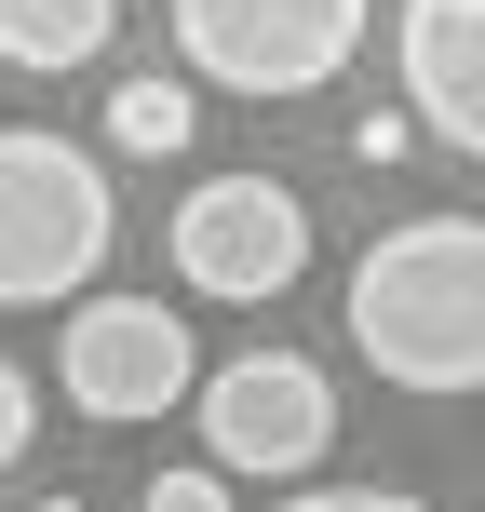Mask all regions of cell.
<instances>
[{
    "instance_id": "obj_1",
    "label": "cell",
    "mask_w": 485,
    "mask_h": 512,
    "mask_svg": "<svg viewBox=\"0 0 485 512\" xmlns=\"http://www.w3.org/2000/svg\"><path fill=\"white\" fill-rule=\"evenodd\" d=\"M351 351L391 391H432L459 405L485 391V216H405L351 256Z\"/></svg>"
},
{
    "instance_id": "obj_2",
    "label": "cell",
    "mask_w": 485,
    "mask_h": 512,
    "mask_svg": "<svg viewBox=\"0 0 485 512\" xmlns=\"http://www.w3.org/2000/svg\"><path fill=\"white\" fill-rule=\"evenodd\" d=\"M122 203H108V162L68 149L41 122H0V310H54L108 270Z\"/></svg>"
},
{
    "instance_id": "obj_3",
    "label": "cell",
    "mask_w": 485,
    "mask_h": 512,
    "mask_svg": "<svg viewBox=\"0 0 485 512\" xmlns=\"http://www.w3.org/2000/svg\"><path fill=\"white\" fill-rule=\"evenodd\" d=\"M176 54L216 81V95H324L364 54V0H176Z\"/></svg>"
},
{
    "instance_id": "obj_4",
    "label": "cell",
    "mask_w": 485,
    "mask_h": 512,
    "mask_svg": "<svg viewBox=\"0 0 485 512\" xmlns=\"http://www.w3.org/2000/svg\"><path fill=\"white\" fill-rule=\"evenodd\" d=\"M189 405H203V459L230 472V486H310L324 445H337V391H324V364H297V351L203 364Z\"/></svg>"
},
{
    "instance_id": "obj_5",
    "label": "cell",
    "mask_w": 485,
    "mask_h": 512,
    "mask_svg": "<svg viewBox=\"0 0 485 512\" xmlns=\"http://www.w3.org/2000/svg\"><path fill=\"white\" fill-rule=\"evenodd\" d=\"M54 391H68L81 418H176L189 391H203V351H189V310L162 297H81L68 324H54Z\"/></svg>"
},
{
    "instance_id": "obj_6",
    "label": "cell",
    "mask_w": 485,
    "mask_h": 512,
    "mask_svg": "<svg viewBox=\"0 0 485 512\" xmlns=\"http://www.w3.org/2000/svg\"><path fill=\"white\" fill-rule=\"evenodd\" d=\"M297 270H310V203L283 176H203L176 203V283H189V297L256 310V297H283Z\"/></svg>"
},
{
    "instance_id": "obj_7",
    "label": "cell",
    "mask_w": 485,
    "mask_h": 512,
    "mask_svg": "<svg viewBox=\"0 0 485 512\" xmlns=\"http://www.w3.org/2000/svg\"><path fill=\"white\" fill-rule=\"evenodd\" d=\"M391 68H405L418 135L485 162V0H405L391 14Z\"/></svg>"
},
{
    "instance_id": "obj_8",
    "label": "cell",
    "mask_w": 485,
    "mask_h": 512,
    "mask_svg": "<svg viewBox=\"0 0 485 512\" xmlns=\"http://www.w3.org/2000/svg\"><path fill=\"white\" fill-rule=\"evenodd\" d=\"M108 27H122V0H0V68H27V81L95 68Z\"/></svg>"
},
{
    "instance_id": "obj_9",
    "label": "cell",
    "mask_w": 485,
    "mask_h": 512,
    "mask_svg": "<svg viewBox=\"0 0 485 512\" xmlns=\"http://www.w3.org/2000/svg\"><path fill=\"white\" fill-rule=\"evenodd\" d=\"M189 135H203V95H189V81H162V68H135L122 95H108V149H122V162H176Z\"/></svg>"
},
{
    "instance_id": "obj_10",
    "label": "cell",
    "mask_w": 485,
    "mask_h": 512,
    "mask_svg": "<svg viewBox=\"0 0 485 512\" xmlns=\"http://www.w3.org/2000/svg\"><path fill=\"white\" fill-rule=\"evenodd\" d=\"M270 512H432V499H405V486H297V499H270Z\"/></svg>"
},
{
    "instance_id": "obj_11",
    "label": "cell",
    "mask_w": 485,
    "mask_h": 512,
    "mask_svg": "<svg viewBox=\"0 0 485 512\" xmlns=\"http://www.w3.org/2000/svg\"><path fill=\"white\" fill-rule=\"evenodd\" d=\"M149 512H230V472H149Z\"/></svg>"
},
{
    "instance_id": "obj_12",
    "label": "cell",
    "mask_w": 485,
    "mask_h": 512,
    "mask_svg": "<svg viewBox=\"0 0 485 512\" xmlns=\"http://www.w3.org/2000/svg\"><path fill=\"white\" fill-rule=\"evenodd\" d=\"M27 432H41V391H27V364H0V472L27 459Z\"/></svg>"
},
{
    "instance_id": "obj_13",
    "label": "cell",
    "mask_w": 485,
    "mask_h": 512,
    "mask_svg": "<svg viewBox=\"0 0 485 512\" xmlns=\"http://www.w3.org/2000/svg\"><path fill=\"white\" fill-rule=\"evenodd\" d=\"M418 149V108H364L351 122V162H405Z\"/></svg>"
},
{
    "instance_id": "obj_14",
    "label": "cell",
    "mask_w": 485,
    "mask_h": 512,
    "mask_svg": "<svg viewBox=\"0 0 485 512\" xmlns=\"http://www.w3.org/2000/svg\"><path fill=\"white\" fill-rule=\"evenodd\" d=\"M27 512H81V499H68V486H54V499H27Z\"/></svg>"
}]
</instances>
